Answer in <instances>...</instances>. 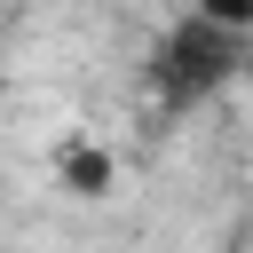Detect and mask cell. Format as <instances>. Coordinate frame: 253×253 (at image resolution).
Segmentation results:
<instances>
[{"label": "cell", "mask_w": 253, "mask_h": 253, "mask_svg": "<svg viewBox=\"0 0 253 253\" xmlns=\"http://www.w3.org/2000/svg\"><path fill=\"white\" fill-rule=\"evenodd\" d=\"M245 63H253V32H221V24H206V16H182V24H166L158 32V47H150V87H158V111H198V103H213L221 87H237L245 79Z\"/></svg>", "instance_id": "obj_1"}, {"label": "cell", "mask_w": 253, "mask_h": 253, "mask_svg": "<svg viewBox=\"0 0 253 253\" xmlns=\"http://www.w3.org/2000/svg\"><path fill=\"white\" fill-rule=\"evenodd\" d=\"M55 182H63L71 198H111L119 158H111L95 134H63V142H55Z\"/></svg>", "instance_id": "obj_2"}, {"label": "cell", "mask_w": 253, "mask_h": 253, "mask_svg": "<svg viewBox=\"0 0 253 253\" xmlns=\"http://www.w3.org/2000/svg\"><path fill=\"white\" fill-rule=\"evenodd\" d=\"M190 16H206L221 32H253V0H190Z\"/></svg>", "instance_id": "obj_3"}]
</instances>
